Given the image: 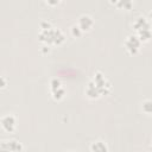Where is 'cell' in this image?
Masks as SVG:
<instances>
[{
  "label": "cell",
  "instance_id": "6da1fadb",
  "mask_svg": "<svg viewBox=\"0 0 152 152\" xmlns=\"http://www.w3.org/2000/svg\"><path fill=\"white\" fill-rule=\"evenodd\" d=\"M38 38L42 43L46 45H61L65 40V36L58 28H49V30H40Z\"/></svg>",
  "mask_w": 152,
  "mask_h": 152
},
{
  "label": "cell",
  "instance_id": "7a4b0ae2",
  "mask_svg": "<svg viewBox=\"0 0 152 152\" xmlns=\"http://www.w3.org/2000/svg\"><path fill=\"white\" fill-rule=\"evenodd\" d=\"M91 81L96 86V88L99 89V91H100L101 95H107L109 93V90H110V83L106 80V77L102 75V72L96 71L94 74V78Z\"/></svg>",
  "mask_w": 152,
  "mask_h": 152
},
{
  "label": "cell",
  "instance_id": "3957f363",
  "mask_svg": "<svg viewBox=\"0 0 152 152\" xmlns=\"http://www.w3.org/2000/svg\"><path fill=\"white\" fill-rule=\"evenodd\" d=\"M124 45H125L126 50H127L131 55H135V53L139 51V49H140L141 42H140V39L138 38L137 34H131V36H128V37L126 38Z\"/></svg>",
  "mask_w": 152,
  "mask_h": 152
},
{
  "label": "cell",
  "instance_id": "277c9868",
  "mask_svg": "<svg viewBox=\"0 0 152 152\" xmlns=\"http://www.w3.org/2000/svg\"><path fill=\"white\" fill-rule=\"evenodd\" d=\"M0 124H1V127L7 132V133H13L15 127H17V120L13 115L8 114V115H5L4 118L0 119Z\"/></svg>",
  "mask_w": 152,
  "mask_h": 152
},
{
  "label": "cell",
  "instance_id": "5b68a950",
  "mask_svg": "<svg viewBox=\"0 0 152 152\" xmlns=\"http://www.w3.org/2000/svg\"><path fill=\"white\" fill-rule=\"evenodd\" d=\"M23 145L17 140H4L0 142V151H23Z\"/></svg>",
  "mask_w": 152,
  "mask_h": 152
},
{
  "label": "cell",
  "instance_id": "8992f818",
  "mask_svg": "<svg viewBox=\"0 0 152 152\" xmlns=\"http://www.w3.org/2000/svg\"><path fill=\"white\" fill-rule=\"evenodd\" d=\"M77 26H78L83 32L90 31V30L93 28V26H94V20H93V18H91L90 15L83 14V15H81V17L78 18Z\"/></svg>",
  "mask_w": 152,
  "mask_h": 152
},
{
  "label": "cell",
  "instance_id": "52a82bcc",
  "mask_svg": "<svg viewBox=\"0 0 152 152\" xmlns=\"http://www.w3.org/2000/svg\"><path fill=\"white\" fill-rule=\"evenodd\" d=\"M133 28H134L137 32L140 31V30H147V28H150V21H148L146 18H144V17H139V18L134 21Z\"/></svg>",
  "mask_w": 152,
  "mask_h": 152
},
{
  "label": "cell",
  "instance_id": "ba28073f",
  "mask_svg": "<svg viewBox=\"0 0 152 152\" xmlns=\"http://www.w3.org/2000/svg\"><path fill=\"white\" fill-rule=\"evenodd\" d=\"M86 95L89 97V99H97V97H100V91H99V89L96 88V86L93 83V81H90L89 83H88V86H87V88H86Z\"/></svg>",
  "mask_w": 152,
  "mask_h": 152
},
{
  "label": "cell",
  "instance_id": "9c48e42d",
  "mask_svg": "<svg viewBox=\"0 0 152 152\" xmlns=\"http://www.w3.org/2000/svg\"><path fill=\"white\" fill-rule=\"evenodd\" d=\"M90 150L93 152H107L108 151V146L106 145V142L97 140V141H94L90 145Z\"/></svg>",
  "mask_w": 152,
  "mask_h": 152
},
{
  "label": "cell",
  "instance_id": "30bf717a",
  "mask_svg": "<svg viewBox=\"0 0 152 152\" xmlns=\"http://www.w3.org/2000/svg\"><path fill=\"white\" fill-rule=\"evenodd\" d=\"M115 6L120 10H131L133 6V0H116Z\"/></svg>",
  "mask_w": 152,
  "mask_h": 152
},
{
  "label": "cell",
  "instance_id": "8fae6325",
  "mask_svg": "<svg viewBox=\"0 0 152 152\" xmlns=\"http://www.w3.org/2000/svg\"><path fill=\"white\" fill-rule=\"evenodd\" d=\"M138 38L140 39V42H147L150 38H151V30L147 28V30H140L138 31Z\"/></svg>",
  "mask_w": 152,
  "mask_h": 152
},
{
  "label": "cell",
  "instance_id": "7c38bea8",
  "mask_svg": "<svg viewBox=\"0 0 152 152\" xmlns=\"http://www.w3.org/2000/svg\"><path fill=\"white\" fill-rule=\"evenodd\" d=\"M51 94H52V97H53L55 100L59 101V100H62V99L64 97V95H65V89H64L63 87H59V88L52 90Z\"/></svg>",
  "mask_w": 152,
  "mask_h": 152
},
{
  "label": "cell",
  "instance_id": "4fadbf2b",
  "mask_svg": "<svg viewBox=\"0 0 152 152\" xmlns=\"http://www.w3.org/2000/svg\"><path fill=\"white\" fill-rule=\"evenodd\" d=\"M142 112L145 114H147V115L151 114V112H152V102H151V100H145L142 102Z\"/></svg>",
  "mask_w": 152,
  "mask_h": 152
},
{
  "label": "cell",
  "instance_id": "5bb4252c",
  "mask_svg": "<svg viewBox=\"0 0 152 152\" xmlns=\"http://www.w3.org/2000/svg\"><path fill=\"white\" fill-rule=\"evenodd\" d=\"M70 32H71V36L75 37V38H80L83 33V31L77 26V25H72L71 28H70Z\"/></svg>",
  "mask_w": 152,
  "mask_h": 152
},
{
  "label": "cell",
  "instance_id": "9a60e30c",
  "mask_svg": "<svg viewBox=\"0 0 152 152\" xmlns=\"http://www.w3.org/2000/svg\"><path fill=\"white\" fill-rule=\"evenodd\" d=\"M59 87H62L61 80H58V78H52V80L50 81V91H52V90H55V89H57V88H59Z\"/></svg>",
  "mask_w": 152,
  "mask_h": 152
},
{
  "label": "cell",
  "instance_id": "2e32d148",
  "mask_svg": "<svg viewBox=\"0 0 152 152\" xmlns=\"http://www.w3.org/2000/svg\"><path fill=\"white\" fill-rule=\"evenodd\" d=\"M51 27H52V25L50 21H42L40 23V30H49Z\"/></svg>",
  "mask_w": 152,
  "mask_h": 152
},
{
  "label": "cell",
  "instance_id": "e0dca14e",
  "mask_svg": "<svg viewBox=\"0 0 152 152\" xmlns=\"http://www.w3.org/2000/svg\"><path fill=\"white\" fill-rule=\"evenodd\" d=\"M6 86H7V80L4 76H0V89L6 88Z\"/></svg>",
  "mask_w": 152,
  "mask_h": 152
},
{
  "label": "cell",
  "instance_id": "ac0fdd59",
  "mask_svg": "<svg viewBox=\"0 0 152 152\" xmlns=\"http://www.w3.org/2000/svg\"><path fill=\"white\" fill-rule=\"evenodd\" d=\"M45 1H46V4L50 5V6H56V5H58L62 0H45Z\"/></svg>",
  "mask_w": 152,
  "mask_h": 152
},
{
  "label": "cell",
  "instance_id": "d6986e66",
  "mask_svg": "<svg viewBox=\"0 0 152 152\" xmlns=\"http://www.w3.org/2000/svg\"><path fill=\"white\" fill-rule=\"evenodd\" d=\"M109 2L113 4V5H115V4H116V0H109Z\"/></svg>",
  "mask_w": 152,
  "mask_h": 152
}]
</instances>
